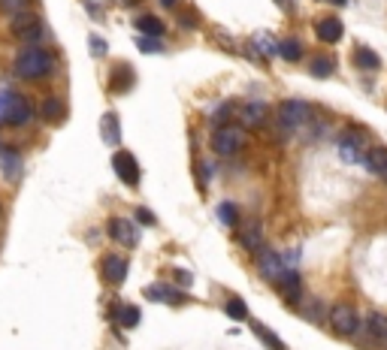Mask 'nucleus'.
<instances>
[{
  "mask_svg": "<svg viewBox=\"0 0 387 350\" xmlns=\"http://www.w3.org/2000/svg\"><path fill=\"white\" fill-rule=\"evenodd\" d=\"M12 70H15V76L24 82H39L55 70V55L48 52V48H39V46H24L21 52L15 55Z\"/></svg>",
  "mask_w": 387,
  "mask_h": 350,
  "instance_id": "1",
  "label": "nucleus"
},
{
  "mask_svg": "<svg viewBox=\"0 0 387 350\" xmlns=\"http://www.w3.org/2000/svg\"><path fill=\"white\" fill-rule=\"evenodd\" d=\"M34 118V109L24 97H19L15 91H3L0 94V124H10V127H24Z\"/></svg>",
  "mask_w": 387,
  "mask_h": 350,
  "instance_id": "2",
  "label": "nucleus"
},
{
  "mask_svg": "<svg viewBox=\"0 0 387 350\" xmlns=\"http://www.w3.org/2000/svg\"><path fill=\"white\" fill-rule=\"evenodd\" d=\"M327 320H330V329L339 338H351V335H357V329H360V314L351 302H336L330 308V317Z\"/></svg>",
  "mask_w": 387,
  "mask_h": 350,
  "instance_id": "3",
  "label": "nucleus"
},
{
  "mask_svg": "<svg viewBox=\"0 0 387 350\" xmlns=\"http://www.w3.org/2000/svg\"><path fill=\"white\" fill-rule=\"evenodd\" d=\"M309 118H312V106L306 103V100H285V103L278 106V115H276L278 127H282L285 133L300 130Z\"/></svg>",
  "mask_w": 387,
  "mask_h": 350,
  "instance_id": "4",
  "label": "nucleus"
},
{
  "mask_svg": "<svg viewBox=\"0 0 387 350\" xmlns=\"http://www.w3.org/2000/svg\"><path fill=\"white\" fill-rule=\"evenodd\" d=\"M212 148L221 154V157H233V154H240L242 148H245V130L240 127H218L215 130V139H212Z\"/></svg>",
  "mask_w": 387,
  "mask_h": 350,
  "instance_id": "5",
  "label": "nucleus"
},
{
  "mask_svg": "<svg viewBox=\"0 0 387 350\" xmlns=\"http://www.w3.org/2000/svg\"><path fill=\"white\" fill-rule=\"evenodd\" d=\"M12 33L19 39H24V43H37V39H43V21H39V15H34L30 10H24V12H15L12 15Z\"/></svg>",
  "mask_w": 387,
  "mask_h": 350,
  "instance_id": "6",
  "label": "nucleus"
},
{
  "mask_svg": "<svg viewBox=\"0 0 387 350\" xmlns=\"http://www.w3.org/2000/svg\"><path fill=\"white\" fill-rule=\"evenodd\" d=\"M112 166H115V175H118L121 181H125L127 187H136L139 185V175H143V169H139V163H136V157L130 154V151H115L112 154Z\"/></svg>",
  "mask_w": 387,
  "mask_h": 350,
  "instance_id": "7",
  "label": "nucleus"
},
{
  "mask_svg": "<svg viewBox=\"0 0 387 350\" xmlns=\"http://www.w3.org/2000/svg\"><path fill=\"white\" fill-rule=\"evenodd\" d=\"M254 257H258V272H260V278H267L269 284H276V281L285 275V269H287V266L282 263V257H278L276 251H269V248H263V251H258Z\"/></svg>",
  "mask_w": 387,
  "mask_h": 350,
  "instance_id": "8",
  "label": "nucleus"
},
{
  "mask_svg": "<svg viewBox=\"0 0 387 350\" xmlns=\"http://www.w3.org/2000/svg\"><path fill=\"white\" fill-rule=\"evenodd\" d=\"M339 157H342L345 163L366 160V154H363V133H357V130L345 133V136L339 139Z\"/></svg>",
  "mask_w": 387,
  "mask_h": 350,
  "instance_id": "9",
  "label": "nucleus"
},
{
  "mask_svg": "<svg viewBox=\"0 0 387 350\" xmlns=\"http://www.w3.org/2000/svg\"><path fill=\"white\" fill-rule=\"evenodd\" d=\"M109 236L118 241V245H125V248H136L139 245V230H136V223L127 221V218H112L109 221Z\"/></svg>",
  "mask_w": 387,
  "mask_h": 350,
  "instance_id": "10",
  "label": "nucleus"
},
{
  "mask_svg": "<svg viewBox=\"0 0 387 350\" xmlns=\"http://www.w3.org/2000/svg\"><path fill=\"white\" fill-rule=\"evenodd\" d=\"M100 272L109 284L118 287V284H125V278H127V260H121L118 254H106L100 263Z\"/></svg>",
  "mask_w": 387,
  "mask_h": 350,
  "instance_id": "11",
  "label": "nucleus"
},
{
  "mask_svg": "<svg viewBox=\"0 0 387 350\" xmlns=\"http://www.w3.org/2000/svg\"><path fill=\"white\" fill-rule=\"evenodd\" d=\"M276 287L282 290L285 302H291V305L300 302V296H303V281H300V272H296V269H285V275L276 281Z\"/></svg>",
  "mask_w": 387,
  "mask_h": 350,
  "instance_id": "12",
  "label": "nucleus"
},
{
  "mask_svg": "<svg viewBox=\"0 0 387 350\" xmlns=\"http://www.w3.org/2000/svg\"><path fill=\"white\" fill-rule=\"evenodd\" d=\"M145 296L152 299V302H167V305H185L188 302V296L182 293V290H176L170 284H148Z\"/></svg>",
  "mask_w": 387,
  "mask_h": 350,
  "instance_id": "13",
  "label": "nucleus"
},
{
  "mask_svg": "<svg viewBox=\"0 0 387 350\" xmlns=\"http://www.w3.org/2000/svg\"><path fill=\"white\" fill-rule=\"evenodd\" d=\"M240 245L245 248L249 254H258V251H263L267 248V239H263V227L258 221H249L242 227V232H240Z\"/></svg>",
  "mask_w": 387,
  "mask_h": 350,
  "instance_id": "14",
  "label": "nucleus"
},
{
  "mask_svg": "<svg viewBox=\"0 0 387 350\" xmlns=\"http://www.w3.org/2000/svg\"><path fill=\"white\" fill-rule=\"evenodd\" d=\"M366 332H369V338H372V344L378 350H387V314L381 311H372L366 317Z\"/></svg>",
  "mask_w": 387,
  "mask_h": 350,
  "instance_id": "15",
  "label": "nucleus"
},
{
  "mask_svg": "<svg viewBox=\"0 0 387 350\" xmlns=\"http://www.w3.org/2000/svg\"><path fill=\"white\" fill-rule=\"evenodd\" d=\"M315 33H318L321 43H330V46H333V43H339V39H342L345 28H342V21L336 19V15H327V19H318Z\"/></svg>",
  "mask_w": 387,
  "mask_h": 350,
  "instance_id": "16",
  "label": "nucleus"
},
{
  "mask_svg": "<svg viewBox=\"0 0 387 350\" xmlns=\"http://www.w3.org/2000/svg\"><path fill=\"white\" fill-rule=\"evenodd\" d=\"M0 169H3V175L10 181H19L21 172H24V163L15 148H0Z\"/></svg>",
  "mask_w": 387,
  "mask_h": 350,
  "instance_id": "17",
  "label": "nucleus"
},
{
  "mask_svg": "<svg viewBox=\"0 0 387 350\" xmlns=\"http://www.w3.org/2000/svg\"><path fill=\"white\" fill-rule=\"evenodd\" d=\"M267 115H269L267 103H260V100H254V103H245V106H242L240 118H242V124H245V127H263V124H267Z\"/></svg>",
  "mask_w": 387,
  "mask_h": 350,
  "instance_id": "18",
  "label": "nucleus"
},
{
  "mask_svg": "<svg viewBox=\"0 0 387 350\" xmlns=\"http://www.w3.org/2000/svg\"><path fill=\"white\" fill-rule=\"evenodd\" d=\"M251 48H254V55H258V57H276L278 55V43L269 37L267 30L254 33V37H251Z\"/></svg>",
  "mask_w": 387,
  "mask_h": 350,
  "instance_id": "19",
  "label": "nucleus"
},
{
  "mask_svg": "<svg viewBox=\"0 0 387 350\" xmlns=\"http://www.w3.org/2000/svg\"><path fill=\"white\" fill-rule=\"evenodd\" d=\"M366 166L372 169L375 175H381L387 181V148L384 145H375V148H366Z\"/></svg>",
  "mask_w": 387,
  "mask_h": 350,
  "instance_id": "20",
  "label": "nucleus"
},
{
  "mask_svg": "<svg viewBox=\"0 0 387 350\" xmlns=\"http://www.w3.org/2000/svg\"><path fill=\"white\" fill-rule=\"evenodd\" d=\"M39 115H43L46 121L57 124V121L67 118V106H64V100H57V97H46L43 106H39Z\"/></svg>",
  "mask_w": 387,
  "mask_h": 350,
  "instance_id": "21",
  "label": "nucleus"
},
{
  "mask_svg": "<svg viewBox=\"0 0 387 350\" xmlns=\"http://www.w3.org/2000/svg\"><path fill=\"white\" fill-rule=\"evenodd\" d=\"M136 28L143 30V37H152V39H161L163 30H167V24H163L158 15H139L136 19Z\"/></svg>",
  "mask_w": 387,
  "mask_h": 350,
  "instance_id": "22",
  "label": "nucleus"
},
{
  "mask_svg": "<svg viewBox=\"0 0 387 350\" xmlns=\"http://www.w3.org/2000/svg\"><path fill=\"white\" fill-rule=\"evenodd\" d=\"M251 329H254V335H258V338H260V341H263V344H267L269 350H287V347H285V341L278 338V335H276V332L269 329V326H263L260 320H251Z\"/></svg>",
  "mask_w": 387,
  "mask_h": 350,
  "instance_id": "23",
  "label": "nucleus"
},
{
  "mask_svg": "<svg viewBox=\"0 0 387 350\" xmlns=\"http://www.w3.org/2000/svg\"><path fill=\"white\" fill-rule=\"evenodd\" d=\"M354 64H357L360 70H369V73H375L378 66H381V57H378V55L372 52V48H363V46H360L357 52H354Z\"/></svg>",
  "mask_w": 387,
  "mask_h": 350,
  "instance_id": "24",
  "label": "nucleus"
},
{
  "mask_svg": "<svg viewBox=\"0 0 387 350\" xmlns=\"http://www.w3.org/2000/svg\"><path fill=\"white\" fill-rule=\"evenodd\" d=\"M312 76L315 79H327V76H333V70H336V61L333 57H327V55H321V57H315V61H312Z\"/></svg>",
  "mask_w": 387,
  "mask_h": 350,
  "instance_id": "25",
  "label": "nucleus"
},
{
  "mask_svg": "<svg viewBox=\"0 0 387 350\" xmlns=\"http://www.w3.org/2000/svg\"><path fill=\"white\" fill-rule=\"evenodd\" d=\"M278 55H282L285 61L296 64L303 57V43L300 39H282V43H278Z\"/></svg>",
  "mask_w": 387,
  "mask_h": 350,
  "instance_id": "26",
  "label": "nucleus"
},
{
  "mask_svg": "<svg viewBox=\"0 0 387 350\" xmlns=\"http://www.w3.org/2000/svg\"><path fill=\"white\" fill-rule=\"evenodd\" d=\"M103 139L109 145H115L121 139V133H118V115H115V112H106L103 115Z\"/></svg>",
  "mask_w": 387,
  "mask_h": 350,
  "instance_id": "27",
  "label": "nucleus"
},
{
  "mask_svg": "<svg viewBox=\"0 0 387 350\" xmlns=\"http://www.w3.org/2000/svg\"><path fill=\"white\" fill-rule=\"evenodd\" d=\"M218 221L224 223V227H240V212H236L233 203H221L218 205Z\"/></svg>",
  "mask_w": 387,
  "mask_h": 350,
  "instance_id": "28",
  "label": "nucleus"
},
{
  "mask_svg": "<svg viewBox=\"0 0 387 350\" xmlns=\"http://www.w3.org/2000/svg\"><path fill=\"white\" fill-rule=\"evenodd\" d=\"M224 311H227V317H233V320H245V317H249V305H245V302H242L240 296L227 299Z\"/></svg>",
  "mask_w": 387,
  "mask_h": 350,
  "instance_id": "29",
  "label": "nucleus"
},
{
  "mask_svg": "<svg viewBox=\"0 0 387 350\" xmlns=\"http://www.w3.org/2000/svg\"><path fill=\"white\" fill-rule=\"evenodd\" d=\"M139 317H143V314H139V308H136V305H121V308H118V320H121V326L134 329L136 323H139Z\"/></svg>",
  "mask_w": 387,
  "mask_h": 350,
  "instance_id": "30",
  "label": "nucleus"
},
{
  "mask_svg": "<svg viewBox=\"0 0 387 350\" xmlns=\"http://www.w3.org/2000/svg\"><path fill=\"white\" fill-rule=\"evenodd\" d=\"M233 112H236L233 103H221V109L212 112V124H215V130H218V127H227L230 118H233Z\"/></svg>",
  "mask_w": 387,
  "mask_h": 350,
  "instance_id": "31",
  "label": "nucleus"
},
{
  "mask_svg": "<svg viewBox=\"0 0 387 350\" xmlns=\"http://www.w3.org/2000/svg\"><path fill=\"white\" fill-rule=\"evenodd\" d=\"M0 6H3V10L6 12H24V10H28V0H0Z\"/></svg>",
  "mask_w": 387,
  "mask_h": 350,
  "instance_id": "32",
  "label": "nucleus"
},
{
  "mask_svg": "<svg viewBox=\"0 0 387 350\" xmlns=\"http://www.w3.org/2000/svg\"><path fill=\"white\" fill-rule=\"evenodd\" d=\"M136 46L143 48V52H161V48H163V46L158 43V39H152V37H139V39H136Z\"/></svg>",
  "mask_w": 387,
  "mask_h": 350,
  "instance_id": "33",
  "label": "nucleus"
},
{
  "mask_svg": "<svg viewBox=\"0 0 387 350\" xmlns=\"http://www.w3.org/2000/svg\"><path fill=\"white\" fill-rule=\"evenodd\" d=\"M172 278H176L182 287H191L194 284V275H188L185 269H172Z\"/></svg>",
  "mask_w": 387,
  "mask_h": 350,
  "instance_id": "34",
  "label": "nucleus"
},
{
  "mask_svg": "<svg viewBox=\"0 0 387 350\" xmlns=\"http://www.w3.org/2000/svg\"><path fill=\"white\" fill-rule=\"evenodd\" d=\"M136 221H143L145 227H154V223H158V218H154L148 208H136Z\"/></svg>",
  "mask_w": 387,
  "mask_h": 350,
  "instance_id": "35",
  "label": "nucleus"
},
{
  "mask_svg": "<svg viewBox=\"0 0 387 350\" xmlns=\"http://www.w3.org/2000/svg\"><path fill=\"white\" fill-rule=\"evenodd\" d=\"M91 52H94L97 57H103V55H106V43H103L100 37H91Z\"/></svg>",
  "mask_w": 387,
  "mask_h": 350,
  "instance_id": "36",
  "label": "nucleus"
},
{
  "mask_svg": "<svg viewBox=\"0 0 387 350\" xmlns=\"http://www.w3.org/2000/svg\"><path fill=\"white\" fill-rule=\"evenodd\" d=\"M200 172H203V175H200V178H203V185H206V181H209V178H212V172H215V169H212V166H209V163H203V166H200Z\"/></svg>",
  "mask_w": 387,
  "mask_h": 350,
  "instance_id": "37",
  "label": "nucleus"
},
{
  "mask_svg": "<svg viewBox=\"0 0 387 350\" xmlns=\"http://www.w3.org/2000/svg\"><path fill=\"white\" fill-rule=\"evenodd\" d=\"M276 3H278V6H285V10H291V6H294V0H276Z\"/></svg>",
  "mask_w": 387,
  "mask_h": 350,
  "instance_id": "38",
  "label": "nucleus"
},
{
  "mask_svg": "<svg viewBox=\"0 0 387 350\" xmlns=\"http://www.w3.org/2000/svg\"><path fill=\"white\" fill-rule=\"evenodd\" d=\"M161 3H163V6H176L179 0H161Z\"/></svg>",
  "mask_w": 387,
  "mask_h": 350,
  "instance_id": "39",
  "label": "nucleus"
},
{
  "mask_svg": "<svg viewBox=\"0 0 387 350\" xmlns=\"http://www.w3.org/2000/svg\"><path fill=\"white\" fill-rule=\"evenodd\" d=\"M330 3H336V6H342V3H345V0H330Z\"/></svg>",
  "mask_w": 387,
  "mask_h": 350,
  "instance_id": "40",
  "label": "nucleus"
}]
</instances>
